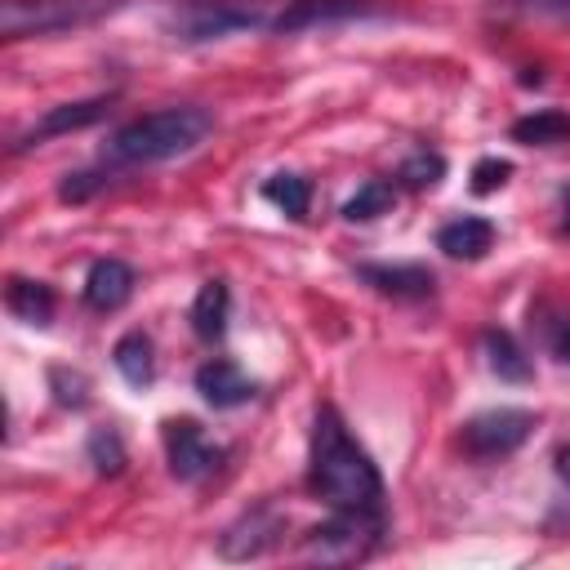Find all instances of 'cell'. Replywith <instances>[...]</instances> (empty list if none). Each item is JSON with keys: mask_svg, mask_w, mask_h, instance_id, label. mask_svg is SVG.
Segmentation results:
<instances>
[{"mask_svg": "<svg viewBox=\"0 0 570 570\" xmlns=\"http://www.w3.org/2000/svg\"><path fill=\"white\" fill-rule=\"evenodd\" d=\"M307 485L316 499L330 508L347 512H383V476L365 445L347 432L334 405H321L312 419V463H307Z\"/></svg>", "mask_w": 570, "mask_h": 570, "instance_id": "1", "label": "cell"}, {"mask_svg": "<svg viewBox=\"0 0 570 570\" xmlns=\"http://www.w3.org/2000/svg\"><path fill=\"white\" fill-rule=\"evenodd\" d=\"M214 129V116L205 107H160L147 111L129 125H120L102 142V169H138V165H160L174 156H187L191 147L205 142Z\"/></svg>", "mask_w": 570, "mask_h": 570, "instance_id": "2", "label": "cell"}, {"mask_svg": "<svg viewBox=\"0 0 570 570\" xmlns=\"http://www.w3.org/2000/svg\"><path fill=\"white\" fill-rule=\"evenodd\" d=\"M125 0H0L4 40H36L58 31H80L111 18Z\"/></svg>", "mask_w": 570, "mask_h": 570, "instance_id": "3", "label": "cell"}, {"mask_svg": "<svg viewBox=\"0 0 570 570\" xmlns=\"http://www.w3.org/2000/svg\"><path fill=\"white\" fill-rule=\"evenodd\" d=\"M383 512H347L334 508L330 521H321L307 539H303V557L312 561H330V566H352L365 561L379 543H383Z\"/></svg>", "mask_w": 570, "mask_h": 570, "instance_id": "4", "label": "cell"}, {"mask_svg": "<svg viewBox=\"0 0 570 570\" xmlns=\"http://www.w3.org/2000/svg\"><path fill=\"white\" fill-rule=\"evenodd\" d=\"M249 27H272V18H263L258 0H183L169 18L174 40H187V45L223 40V36L249 31Z\"/></svg>", "mask_w": 570, "mask_h": 570, "instance_id": "5", "label": "cell"}, {"mask_svg": "<svg viewBox=\"0 0 570 570\" xmlns=\"http://www.w3.org/2000/svg\"><path fill=\"white\" fill-rule=\"evenodd\" d=\"M534 432V414L517 410V405H499V410H481L463 423V450L472 459H508L512 450L525 445V436Z\"/></svg>", "mask_w": 570, "mask_h": 570, "instance_id": "6", "label": "cell"}, {"mask_svg": "<svg viewBox=\"0 0 570 570\" xmlns=\"http://www.w3.org/2000/svg\"><path fill=\"white\" fill-rule=\"evenodd\" d=\"M165 454H169V472L178 481H205L223 463V445H214L200 432V423H191V419H169L165 423Z\"/></svg>", "mask_w": 570, "mask_h": 570, "instance_id": "7", "label": "cell"}, {"mask_svg": "<svg viewBox=\"0 0 570 570\" xmlns=\"http://www.w3.org/2000/svg\"><path fill=\"white\" fill-rule=\"evenodd\" d=\"M285 530V517L272 508V503H258L254 512H245L240 521H232L218 539V552L227 561H249V557H263Z\"/></svg>", "mask_w": 570, "mask_h": 570, "instance_id": "8", "label": "cell"}, {"mask_svg": "<svg viewBox=\"0 0 570 570\" xmlns=\"http://www.w3.org/2000/svg\"><path fill=\"white\" fill-rule=\"evenodd\" d=\"M374 13H383L374 0H289L272 18V31L289 36V31H303V27H334V22L374 18Z\"/></svg>", "mask_w": 570, "mask_h": 570, "instance_id": "9", "label": "cell"}, {"mask_svg": "<svg viewBox=\"0 0 570 570\" xmlns=\"http://www.w3.org/2000/svg\"><path fill=\"white\" fill-rule=\"evenodd\" d=\"M107 107H111V94H98V98H80V102H58V107H49L22 138H18V147L13 151H27V147H40L45 138H58V134H71V129H89L94 120H102L107 116Z\"/></svg>", "mask_w": 570, "mask_h": 570, "instance_id": "10", "label": "cell"}, {"mask_svg": "<svg viewBox=\"0 0 570 570\" xmlns=\"http://www.w3.org/2000/svg\"><path fill=\"white\" fill-rule=\"evenodd\" d=\"M196 392H200V401L214 405V410H236V405L254 401L258 387H254V379H249L236 361L214 356V361H205V365L196 370Z\"/></svg>", "mask_w": 570, "mask_h": 570, "instance_id": "11", "label": "cell"}, {"mask_svg": "<svg viewBox=\"0 0 570 570\" xmlns=\"http://www.w3.org/2000/svg\"><path fill=\"white\" fill-rule=\"evenodd\" d=\"M134 285H138V276H134L129 263H120V258H98V263L85 272V303H89L94 312H116V307H125V303L134 298Z\"/></svg>", "mask_w": 570, "mask_h": 570, "instance_id": "12", "label": "cell"}, {"mask_svg": "<svg viewBox=\"0 0 570 570\" xmlns=\"http://www.w3.org/2000/svg\"><path fill=\"white\" fill-rule=\"evenodd\" d=\"M356 272L365 285H374L379 294H392V298H428L436 289V276L423 263H361Z\"/></svg>", "mask_w": 570, "mask_h": 570, "instance_id": "13", "label": "cell"}, {"mask_svg": "<svg viewBox=\"0 0 570 570\" xmlns=\"http://www.w3.org/2000/svg\"><path fill=\"white\" fill-rule=\"evenodd\" d=\"M490 245H494V223H490V218H476V214L450 218V223L436 232V249L450 254V258H463V263L485 258Z\"/></svg>", "mask_w": 570, "mask_h": 570, "instance_id": "14", "label": "cell"}, {"mask_svg": "<svg viewBox=\"0 0 570 570\" xmlns=\"http://www.w3.org/2000/svg\"><path fill=\"white\" fill-rule=\"evenodd\" d=\"M187 316H191L196 338L218 343V338L227 334V316H232V289H227V281H205V285L196 289Z\"/></svg>", "mask_w": 570, "mask_h": 570, "instance_id": "15", "label": "cell"}, {"mask_svg": "<svg viewBox=\"0 0 570 570\" xmlns=\"http://www.w3.org/2000/svg\"><path fill=\"white\" fill-rule=\"evenodd\" d=\"M151 352H156V347H151V338H147L142 330H129V334L116 338L111 361H116V370H120V379H125L129 387H147V383L156 379V356H151Z\"/></svg>", "mask_w": 570, "mask_h": 570, "instance_id": "16", "label": "cell"}, {"mask_svg": "<svg viewBox=\"0 0 570 570\" xmlns=\"http://www.w3.org/2000/svg\"><path fill=\"white\" fill-rule=\"evenodd\" d=\"M512 138L525 147H552V142H570V111L561 107H543L530 111L521 120H512Z\"/></svg>", "mask_w": 570, "mask_h": 570, "instance_id": "17", "label": "cell"}, {"mask_svg": "<svg viewBox=\"0 0 570 570\" xmlns=\"http://www.w3.org/2000/svg\"><path fill=\"white\" fill-rule=\"evenodd\" d=\"M9 312L27 325H49L53 321V289L45 281H27V276H13L9 281Z\"/></svg>", "mask_w": 570, "mask_h": 570, "instance_id": "18", "label": "cell"}, {"mask_svg": "<svg viewBox=\"0 0 570 570\" xmlns=\"http://www.w3.org/2000/svg\"><path fill=\"white\" fill-rule=\"evenodd\" d=\"M485 356H490V370L508 383H530V374H534L530 356L521 352V343L508 330H485Z\"/></svg>", "mask_w": 570, "mask_h": 570, "instance_id": "19", "label": "cell"}, {"mask_svg": "<svg viewBox=\"0 0 570 570\" xmlns=\"http://www.w3.org/2000/svg\"><path fill=\"white\" fill-rule=\"evenodd\" d=\"M392 205H396V187L387 178H370V183L356 187V196L343 200V218L347 223H370V218L387 214Z\"/></svg>", "mask_w": 570, "mask_h": 570, "instance_id": "20", "label": "cell"}, {"mask_svg": "<svg viewBox=\"0 0 570 570\" xmlns=\"http://www.w3.org/2000/svg\"><path fill=\"white\" fill-rule=\"evenodd\" d=\"M263 196H267L281 214H289V218H307L312 183H307L303 174H272V178L263 183Z\"/></svg>", "mask_w": 570, "mask_h": 570, "instance_id": "21", "label": "cell"}, {"mask_svg": "<svg viewBox=\"0 0 570 570\" xmlns=\"http://www.w3.org/2000/svg\"><path fill=\"white\" fill-rule=\"evenodd\" d=\"M85 454H89L94 472H102V476H116L125 468V445H120L116 428H94L85 441Z\"/></svg>", "mask_w": 570, "mask_h": 570, "instance_id": "22", "label": "cell"}, {"mask_svg": "<svg viewBox=\"0 0 570 570\" xmlns=\"http://www.w3.org/2000/svg\"><path fill=\"white\" fill-rule=\"evenodd\" d=\"M405 187H414V191H423V187H436L441 178H445V160L436 156V151H414L405 165H401V174H396Z\"/></svg>", "mask_w": 570, "mask_h": 570, "instance_id": "23", "label": "cell"}, {"mask_svg": "<svg viewBox=\"0 0 570 570\" xmlns=\"http://www.w3.org/2000/svg\"><path fill=\"white\" fill-rule=\"evenodd\" d=\"M499 13L508 18H548V22H570V0H494Z\"/></svg>", "mask_w": 570, "mask_h": 570, "instance_id": "24", "label": "cell"}, {"mask_svg": "<svg viewBox=\"0 0 570 570\" xmlns=\"http://www.w3.org/2000/svg\"><path fill=\"white\" fill-rule=\"evenodd\" d=\"M508 174H512V165L508 160H499V156H485V160H476L472 165V191H494V187H503L508 183Z\"/></svg>", "mask_w": 570, "mask_h": 570, "instance_id": "25", "label": "cell"}, {"mask_svg": "<svg viewBox=\"0 0 570 570\" xmlns=\"http://www.w3.org/2000/svg\"><path fill=\"white\" fill-rule=\"evenodd\" d=\"M102 183H107V174H67V183L58 187V196H62V200H85V196H94Z\"/></svg>", "mask_w": 570, "mask_h": 570, "instance_id": "26", "label": "cell"}, {"mask_svg": "<svg viewBox=\"0 0 570 570\" xmlns=\"http://www.w3.org/2000/svg\"><path fill=\"white\" fill-rule=\"evenodd\" d=\"M557 356L570 365V325H566V330H561V338H557Z\"/></svg>", "mask_w": 570, "mask_h": 570, "instance_id": "27", "label": "cell"}, {"mask_svg": "<svg viewBox=\"0 0 570 570\" xmlns=\"http://www.w3.org/2000/svg\"><path fill=\"white\" fill-rule=\"evenodd\" d=\"M557 472L570 481V450H561V454H557Z\"/></svg>", "mask_w": 570, "mask_h": 570, "instance_id": "28", "label": "cell"}, {"mask_svg": "<svg viewBox=\"0 0 570 570\" xmlns=\"http://www.w3.org/2000/svg\"><path fill=\"white\" fill-rule=\"evenodd\" d=\"M566 232H570V191H566Z\"/></svg>", "mask_w": 570, "mask_h": 570, "instance_id": "29", "label": "cell"}]
</instances>
